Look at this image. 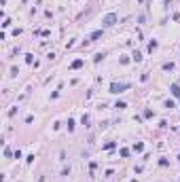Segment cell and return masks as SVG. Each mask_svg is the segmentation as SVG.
<instances>
[{"mask_svg": "<svg viewBox=\"0 0 180 182\" xmlns=\"http://www.w3.org/2000/svg\"><path fill=\"white\" fill-rule=\"evenodd\" d=\"M115 21H117V15H112V13L104 17V25H112V24H115Z\"/></svg>", "mask_w": 180, "mask_h": 182, "instance_id": "cell-1", "label": "cell"}, {"mask_svg": "<svg viewBox=\"0 0 180 182\" xmlns=\"http://www.w3.org/2000/svg\"><path fill=\"white\" fill-rule=\"evenodd\" d=\"M127 87H129V85H112V91L119 93V89H127Z\"/></svg>", "mask_w": 180, "mask_h": 182, "instance_id": "cell-2", "label": "cell"}, {"mask_svg": "<svg viewBox=\"0 0 180 182\" xmlns=\"http://www.w3.org/2000/svg\"><path fill=\"white\" fill-rule=\"evenodd\" d=\"M172 93L176 97H180V89H178V85H172Z\"/></svg>", "mask_w": 180, "mask_h": 182, "instance_id": "cell-3", "label": "cell"}]
</instances>
